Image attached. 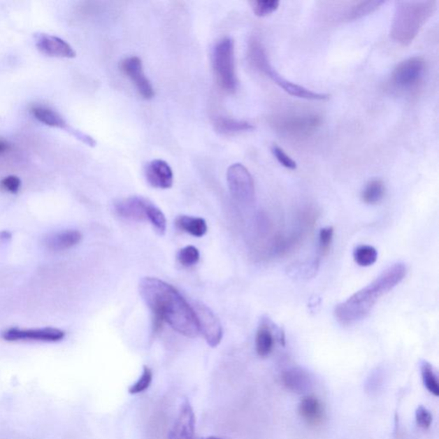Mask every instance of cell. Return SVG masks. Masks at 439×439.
<instances>
[{
  "label": "cell",
  "mask_w": 439,
  "mask_h": 439,
  "mask_svg": "<svg viewBox=\"0 0 439 439\" xmlns=\"http://www.w3.org/2000/svg\"><path fill=\"white\" fill-rule=\"evenodd\" d=\"M321 123L320 117L317 115L292 116L279 121L278 129L286 135L305 137L317 131Z\"/></svg>",
  "instance_id": "cell-12"
},
{
  "label": "cell",
  "mask_w": 439,
  "mask_h": 439,
  "mask_svg": "<svg viewBox=\"0 0 439 439\" xmlns=\"http://www.w3.org/2000/svg\"><path fill=\"white\" fill-rule=\"evenodd\" d=\"M82 238V233L78 230H66L48 236L45 245L52 252L66 251L77 245Z\"/></svg>",
  "instance_id": "cell-17"
},
{
  "label": "cell",
  "mask_w": 439,
  "mask_h": 439,
  "mask_svg": "<svg viewBox=\"0 0 439 439\" xmlns=\"http://www.w3.org/2000/svg\"><path fill=\"white\" fill-rule=\"evenodd\" d=\"M202 439H222V438H217V437H209V438H202Z\"/></svg>",
  "instance_id": "cell-36"
},
{
  "label": "cell",
  "mask_w": 439,
  "mask_h": 439,
  "mask_svg": "<svg viewBox=\"0 0 439 439\" xmlns=\"http://www.w3.org/2000/svg\"><path fill=\"white\" fill-rule=\"evenodd\" d=\"M215 127L220 134L224 135L240 134V132L249 131L254 129V127L247 121L226 118V117H221L215 120Z\"/></svg>",
  "instance_id": "cell-21"
},
{
  "label": "cell",
  "mask_w": 439,
  "mask_h": 439,
  "mask_svg": "<svg viewBox=\"0 0 439 439\" xmlns=\"http://www.w3.org/2000/svg\"><path fill=\"white\" fill-rule=\"evenodd\" d=\"M229 191L238 203L251 204L255 199V185L252 174L244 165H231L226 172Z\"/></svg>",
  "instance_id": "cell-6"
},
{
  "label": "cell",
  "mask_w": 439,
  "mask_h": 439,
  "mask_svg": "<svg viewBox=\"0 0 439 439\" xmlns=\"http://www.w3.org/2000/svg\"><path fill=\"white\" fill-rule=\"evenodd\" d=\"M145 177L151 187L169 189L173 184V173L171 166L164 160H154L145 168Z\"/></svg>",
  "instance_id": "cell-16"
},
{
  "label": "cell",
  "mask_w": 439,
  "mask_h": 439,
  "mask_svg": "<svg viewBox=\"0 0 439 439\" xmlns=\"http://www.w3.org/2000/svg\"><path fill=\"white\" fill-rule=\"evenodd\" d=\"M150 200L143 196H130L117 202L115 209L120 217L129 221L143 222L147 220V210Z\"/></svg>",
  "instance_id": "cell-15"
},
{
  "label": "cell",
  "mask_w": 439,
  "mask_h": 439,
  "mask_svg": "<svg viewBox=\"0 0 439 439\" xmlns=\"http://www.w3.org/2000/svg\"><path fill=\"white\" fill-rule=\"evenodd\" d=\"M29 112L31 113L34 118L39 121L40 123L44 124L45 126L63 129V130H69L75 137L82 140L83 143L90 146L96 145V141L92 138L89 137L82 132L73 130L63 118L62 115H59L56 110L48 107V106L41 104H34L30 107Z\"/></svg>",
  "instance_id": "cell-10"
},
{
  "label": "cell",
  "mask_w": 439,
  "mask_h": 439,
  "mask_svg": "<svg viewBox=\"0 0 439 439\" xmlns=\"http://www.w3.org/2000/svg\"><path fill=\"white\" fill-rule=\"evenodd\" d=\"M139 293L154 319L166 322L187 338L199 334L194 311L175 287L156 278H145L140 281Z\"/></svg>",
  "instance_id": "cell-1"
},
{
  "label": "cell",
  "mask_w": 439,
  "mask_h": 439,
  "mask_svg": "<svg viewBox=\"0 0 439 439\" xmlns=\"http://www.w3.org/2000/svg\"><path fill=\"white\" fill-rule=\"evenodd\" d=\"M212 62L218 85L226 92H236L238 79L236 71V56L234 41L231 38H224L215 45L212 56Z\"/></svg>",
  "instance_id": "cell-5"
},
{
  "label": "cell",
  "mask_w": 439,
  "mask_h": 439,
  "mask_svg": "<svg viewBox=\"0 0 439 439\" xmlns=\"http://www.w3.org/2000/svg\"><path fill=\"white\" fill-rule=\"evenodd\" d=\"M198 321L199 332H202L209 346L215 347L222 342L223 331L221 323L214 312L202 303L192 305Z\"/></svg>",
  "instance_id": "cell-9"
},
{
  "label": "cell",
  "mask_w": 439,
  "mask_h": 439,
  "mask_svg": "<svg viewBox=\"0 0 439 439\" xmlns=\"http://www.w3.org/2000/svg\"><path fill=\"white\" fill-rule=\"evenodd\" d=\"M66 332L56 328L18 329L10 328L3 331L1 338L7 342L57 343L62 340Z\"/></svg>",
  "instance_id": "cell-8"
},
{
  "label": "cell",
  "mask_w": 439,
  "mask_h": 439,
  "mask_svg": "<svg viewBox=\"0 0 439 439\" xmlns=\"http://www.w3.org/2000/svg\"><path fill=\"white\" fill-rule=\"evenodd\" d=\"M416 422L423 429H429L431 422H433V416L426 408L419 407L416 410Z\"/></svg>",
  "instance_id": "cell-34"
},
{
  "label": "cell",
  "mask_w": 439,
  "mask_h": 439,
  "mask_svg": "<svg viewBox=\"0 0 439 439\" xmlns=\"http://www.w3.org/2000/svg\"><path fill=\"white\" fill-rule=\"evenodd\" d=\"M10 147H11L8 142H6V140L0 138V156L9 152Z\"/></svg>",
  "instance_id": "cell-35"
},
{
  "label": "cell",
  "mask_w": 439,
  "mask_h": 439,
  "mask_svg": "<svg viewBox=\"0 0 439 439\" xmlns=\"http://www.w3.org/2000/svg\"><path fill=\"white\" fill-rule=\"evenodd\" d=\"M385 195V185L380 180H373L366 184L362 192L361 198L367 204H377L383 200Z\"/></svg>",
  "instance_id": "cell-23"
},
{
  "label": "cell",
  "mask_w": 439,
  "mask_h": 439,
  "mask_svg": "<svg viewBox=\"0 0 439 439\" xmlns=\"http://www.w3.org/2000/svg\"><path fill=\"white\" fill-rule=\"evenodd\" d=\"M384 3L385 1L383 0H373V1L359 3L348 11L346 14V19L347 21H354L368 16L369 14L380 9Z\"/></svg>",
  "instance_id": "cell-24"
},
{
  "label": "cell",
  "mask_w": 439,
  "mask_h": 439,
  "mask_svg": "<svg viewBox=\"0 0 439 439\" xmlns=\"http://www.w3.org/2000/svg\"><path fill=\"white\" fill-rule=\"evenodd\" d=\"M21 185L22 181L16 175L7 176L0 180V189L11 194H16L20 190Z\"/></svg>",
  "instance_id": "cell-33"
},
{
  "label": "cell",
  "mask_w": 439,
  "mask_h": 439,
  "mask_svg": "<svg viewBox=\"0 0 439 439\" xmlns=\"http://www.w3.org/2000/svg\"><path fill=\"white\" fill-rule=\"evenodd\" d=\"M437 5L434 0L397 1L391 29L392 39L404 46L412 43L437 10Z\"/></svg>",
  "instance_id": "cell-3"
},
{
  "label": "cell",
  "mask_w": 439,
  "mask_h": 439,
  "mask_svg": "<svg viewBox=\"0 0 439 439\" xmlns=\"http://www.w3.org/2000/svg\"><path fill=\"white\" fill-rule=\"evenodd\" d=\"M406 272V266L403 264H396L387 268L375 281L336 306V319L344 325L354 324L365 319L380 298L403 281Z\"/></svg>",
  "instance_id": "cell-2"
},
{
  "label": "cell",
  "mask_w": 439,
  "mask_h": 439,
  "mask_svg": "<svg viewBox=\"0 0 439 439\" xmlns=\"http://www.w3.org/2000/svg\"><path fill=\"white\" fill-rule=\"evenodd\" d=\"M422 376L424 385L431 394L435 396H439L438 381L433 366L430 363L423 361L421 366Z\"/></svg>",
  "instance_id": "cell-26"
},
{
  "label": "cell",
  "mask_w": 439,
  "mask_h": 439,
  "mask_svg": "<svg viewBox=\"0 0 439 439\" xmlns=\"http://www.w3.org/2000/svg\"><path fill=\"white\" fill-rule=\"evenodd\" d=\"M248 57L250 62L257 70L266 74L275 85H278L280 88L291 96L312 101H326L329 99V96L327 94L314 92L312 90L296 85V83L290 82L282 77L271 66L263 45L257 44L251 48L248 52Z\"/></svg>",
  "instance_id": "cell-4"
},
{
  "label": "cell",
  "mask_w": 439,
  "mask_h": 439,
  "mask_svg": "<svg viewBox=\"0 0 439 439\" xmlns=\"http://www.w3.org/2000/svg\"><path fill=\"white\" fill-rule=\"evenodd\" d=\"M280 1L278 0H266V1H253L252 7L256 16L264 17L271 15L278 9Z\"/></svg>",
  "instance_id": "cell-30"
},
{
  "label": "cell",
  "mask_w": 439,
  "mask_h": 439,
  "mask_svg": "<svg viewBox=\"0 0 439 439\" xmlns=\"http://www.w3.org/2000/svg\"><path fill=\"white\" fill-rule=\"evenodd\" d=\"M333 236H334V229L332 226H326L322 229L319 233V249L321 254L327 255L331 250Z\"/></svg>",
  "instance_id": "cell-31"
},
{
  "label": "cell",
  "mask_w": 439,
  "mask_h": 439,
  "mask_svg": "<svg viewBox=\"0 0 439 439\" xmlns=\"http://www.w3.org/2000/svg\"><path fill=\"white\" fill-rule=\"evenodd\" d=\"M271 150L276 160H278L279 164L283 166L284 168L290 170H295L297 168L296 162H295L293 159L282 149V147H280L278 145H274L272 147Z\"/></svg>",
  "instance_id": "cell-32"
},
{
  "label": "cell",
  "mask_w": 439,
  "mask_h": 439,
  "mask_svg": "<svg viewBox=\"0 0 439 439\" xmlns=\"http://www.w3.org/2000/svg\"><path fill=\"white\" fill-rule=\"evenodd\" d=\"M426 71V62L422 57H411L397 64L391 78L394 88L399 90L414 89L422 81Z\"/></svg>",
  "instance_id": "cell-7"
},
{
  "label": "cell",
  "mask_w": 439,
  "mask_h": 439,
  "mask_svg": "<svg viewBox=\"0 0 439 439\" xmlns=\"http://www.w3.org/2000/svg\"><path fill=\"white\" fill-rule=\"evenodd\" d=\"M298 412L303 419L310 425L317 426L323 422L324 410L319 399L315 396H310L303 398Z\"/></svg>",
  "instance_id": "cell-19"
},
{
  "label": "cell",
  "mask_w": 439,
  "mask_h": 439,
  "mask_svg": "<svg viewBox=\"0 0 439 439\" xmlns=\"http://www.w3.org/2000/svg\"><path fill=\"white\" fill-rule=\"evenodd\" d=\"M274 348V336L268 325H261L256 336V350L260 357H267Z\"/></svg>",
  "instance_id": "cell-22"
},
{
  "label": "cell",
  "mask_w": 439,
  "mask_h": 439,
  "mask_svg": "<svg viewBox=\"0 0 439 439\" xmlns=\"http://www.w3.org/2000/svg\"><path fill=\"white\" fill-rule=\"evenodd\" d=\"M178 229L194 237H203L207 233L208 226L206 220L190 215H180L175 220Z\"/></svg>",
  "instance_id": "cell-20"
},
{
  "label": "cell",
  "mask_w": 439,
  "mask_h": 439,
  "mask_svg": "<svg viewBox=\"0 0 439 439\" xmlns=\"http://www.w3.org/2000/svg\"><path fill=\"white\" fill-rule=\"evenodd\" d=\"M147 220H149L159 234L164 236L166 230V220L162 211L152 202H150L147 206Z\"/></svg>",
  "instance_id": "cell-27"
},
{
  "label": "cell",
  "mask_w": 439,
  "mask_h": 439,
  "mask_svg": "<svg viewBox=\"0 0 439 439\" xmlns=\"http://www.w3.org/2000/svg\"><path fill=\"white\" fill-rule=\"evenodd\" d=\"M153 380V372L149 366H143L142 375L135 384L130 386L128 391L131 395H137V394L143 393L150 388Z\"/></svg>",
  "instance_id": "cell-28"
},
{
  "label": "cell",
  "mask_w": 439,
  "mask_h": 439,
  "mask_svg": "<svg viewBox=\"0 0 439 439\" xmlns=\"http://www.w3.org/2000/svg\"><path fill=\"white\" fill-rule=\"evenodd\" d=\"M196 417L189 401L181 404L179 415L170 431L169 439H195Z\"/></svg>",
  "instance_id": "cell-14"
},
{
  "label": "cell",
  "mask_w": 439,
  "mask_h": 439,
  "mask_svg": "<svg viewBox=\"0 0 439 439\" xmlns=\"http://www.w3.org/2000/svg\"><path fill=\"white\" fill-rule=\"evenodd\" d=\"M354 259L359 266L369 267L373 266L377 259V250L370 245H359L354 249Z\"/></svg>",
  "instance_id": "cell-25"
},
{
  "label": "cell",
  "mask_w": 439,
  "mask_h": 439,
  "mask_svg": "<svg viewBox=\"0 0 439 439\" xmlns=\"http://www.w3.org/2000/svg\"><path fill=\"white\" fill-rule=\"evenodd\" d=\"M120 69L134 83L143 99L151 100L154 96L152 85L143 71L142 60L137 56L128 57L120 63Z\"/></svg>",
  "instance_id": "cell-11"
},
{
  "label": "cell",
  "mask_w": 439,
  "mask_h": 439,
  "mask_svg": "<svg viewBox=\"0 0 439 439\" xmlns=\"http://www.w3.org/2000/svg\"><path fill=\"white\" fill-rule=\"evenodd\" d=\"M282 382L287 389L297 394L308 392L312 387L311 377L301 368L287 370L283 374Z\"/></svg>",
  "instance_id": "cell-18"
},
{
  "label": "cell",
  "mask_w": 439,
  "mask_h": 439,
  "mask_svg": "<svg viewBox=\"0 0 439 439\" xmlns=\"http://www.w3.org/2000/svg\"><path fill=\"white\" fill-rule=\"evenodd\" d=\"M178 260L184 267H192L199 263L200 254L199 250L193 245H188L178 253Z\"/></svg>",
  "instance_id": "cell-29"
},
{
  "label": "cell",
  "mask_w": 439,
  "mask_h": 439,
  "mask_svg": "<svg viewBox=\"0 0 439 439\" xmlns=\"http://www.w3.org/2000/svg\"><path fill=\"white\" fill-rule=\"evenodd\" d=\"M35 39L38 50L45 55L64 59H73L77 55L73 48L58 36L40 33Z\"/></svg>",
  "instance_id": "cell-13"
}]
</instances>
